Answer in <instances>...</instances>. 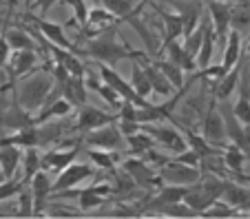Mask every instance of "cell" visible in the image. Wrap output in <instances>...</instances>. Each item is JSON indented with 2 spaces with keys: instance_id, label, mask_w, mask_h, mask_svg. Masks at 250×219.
<instances>
[{
  "instance_id": "4dcf8cb0",
  "label": "cell",
  "mask_w": 250,
  "mask_h": 219,
  "mask_svg": "<svg viewBox=\"0 0 250 219\" xmlns=\"http://www.w3.org/2000/svg\"><path fill=\"white\" fill-rule=\"evenodd\" d=\"M71 111H73V106H71L64 98H58V100H53V102H49V104L40 106L38 113H33V122H36V126H38V124L49 122V119L66 118Z\"/></svg>"
},
{
  "instance_id": "8d00e7d4",
  "label": "cell",
  "mask_w": 250,
  "mask_h": 219,
  "mask_svg": "<svg viewBox=\"0 0 250 219\" xmlns=\"http://www.w3.org/2000/svg\"><path fill=\"white\" fill-rule=\"evenodd\" d=\"M102 7L109 9L113 16H118L120 22L128 18V16H140L137 14V0H102Z\"/></svg>"
},
{
  "instance_id": "bcb514c9",
  "label": "cell",
  "mask_w": 250,
  "mask_h": 219,
  "mask_svg": "<svg viewBox=\"0 0 250 219\" xmlns=\"http://www.w3.org/2000/svg\"><path fill=\"white\" fill-rule=\"evenodd\" d=\"M18 217H33V195L31 188H22L18 193Z\"/></svg>"
},
{
  "instance_id": "8fae6325",
  "label": "cell",
  "mask_w": 250,
  "mask_h": 219,
  "mask_svg": "<svg viewBox=\"0 0 250 219\" xmlns=\"http://www.w3.org/2000/svg\"><path fill=\"white\" fill-rule=\"evenodd\" d=\"M204 9H206L208 18H210V22H212L215 40L226 42V36H228V31H230V14H232L230 2H222V0H204Z\"/></svg>"
},
{
  "instance_id": "83f0119b",
  "label": "cell",
  "mask_w": 250,
  "mask_h": 219,
  "mask_svg": "<svg viewBox=\"0 0 250 219\" xmlns=\"http://www.w3.org/2000/svg\"><path fill=\"white\" fill-rule=\"evenodd\" d=\"M20 159H22L20 146H14V144H0V173H2L5 179L16 177L18 166H20Z\"/></svg>"
},
{
  "instance_id": "e0dca14e",
  "label": "cell",
  "mask_w": 250,
  "mask_h": 219,
  "mask_svg": "<svg viewBox=\"0 0 250 219\" xmlns=\"http://www.w3.org/2000/svg\"><path fill=\"white\" fill-rule=\"evenodd\" d=\"M222 199L226 204H230L232 208H237L241 215L250 213V184L246 186L239 179H226L224 177V188H222Z\"/></svg>"
},
{
  "instance_id": "30bf717a",
  "label": "cell",
  "mask_w": 250,
  "mask_h": 219,
  "mask_svg": "<svg viewBox=\"0 0 250 219\" xmlns=\"http://www.w3.org/2000/svg\"><path fill=\"white\" fill-rule=\"evenodd\" d=\"M36 64H38V56H36V51H27V49H20V51H14L9 56V60H7V76H9V82H7L5 86H0V93H5L7 89H14V82L18 80V78H24L29 76V73L36 69Z\"/></svg>"
},
{
  "instance_id": "11a10c76",
  "label": "cell",
  "mask_w": 250,
  "mask_h": 219,
  "mask_svg": "<svg viewBox=\"0 0 250 219\" xmlns=\"http://www.w3.org/2000/svg\"><path fill=\"white\" fill-rule=\"evenodd\" d=\"M244 56L250 60V40H248V44H246V53H244Z\"/></svg>"
},
{
  "instance_id": "f1b7e54d",
  "label": "cell",
  "mask_w": 250,
  "mask_h": 219,
  "mask_svg": "<svg viewBox=\"0 0 250 219\" xmlns=\"http://www.w3.org/2000/svg\"><path fill=\"white\" fill-rule=\"evenodd\" d=\"M153 7H155L157 16H160L162 24H164V42H170V40H180L182 36H184V27H182V18L177 14H173V11H166L162 5H157V2H153Z\"/></svg>"
},
{
  "instance_id": "681fc988",
  "label": "cell",
  "mask_w": 250,
  "mask_h": 219,
  "mask_svg": "<svg viewBox=\"0 0 250 219\" xmlns=\"http://www.w3.org/2000/svg\"><path fill=\"white\" fill-rule=\"evenodd\" d=\"M118 129H120V133H122L124 138H128V135L137 133V131L142 129V124L133 122V119H118Z\"/></svg>"
},
{
  "instance_id": "d6986e66",
  "label": "cell",
  "mask_w": 250,
  "mask_h": 219,
  "mask_svg": "<svg viewBox=\"0 0 250 219\" xmlns=\"http://www.w3.org/2000/svg\"><path fill=\"white\" fill-rule=\"evenodd\" d=\"M118 115L113 113H106V111L98 109V106H91V104H82L80 111H78V122H76V131H93L98 126H104L109 122H115Z\"/></svg>"
},
{
  "instance_id": "836d02e7",
  "label": "cell",
  "mask_w": 250,
  "mask_h": 219,
  "mask_svg": "<svg viewBox=\"0 0 250 219\" xmlns=\"http://www.w3.org/2000/svg\"><path fill=\"white\" fill-rule=\"evenodd\" d=\"M0 144H14L20 148L38 146V126H24V129L14 131L7 138H0Z\"/></svg>"
},
{
  "instance_id": "3957f363",
  "label": "cell",
  "mask_w": 250,
  "mask_h": 219,
  "mask_svg": "<svg viewBox=\"0 0 250 219\" xmlns=\"http://www.w3.org/2000/svg\"><path fill=\"white\" fill-rule=\"evenodd\" d=\"M222 188H224V177L210 175V173H202L199 179L186 188L184 201L202 215L215 199H222Z\"/></svg>"
},
{
  "instance_id": "484cf974",
  "label": "cell",
  "mask_w": 250,
  "mask_h": 219,
  "mask_svg": "<svg viewBox=\"0 0 250 219\" xmlns=\"http://www.w3.org/2000/svg\"><path fill=\"white\" fill-rule=\"evenodd\" d=\"M162 47H164V51H166V60H170L173 64H177V67H180L182 71L193 73L195 69H197V60H195V58L190 56V53L186 51L184 47H182L180 40L162 42Z\"/></svg>"
},
{
  "instance_id": "d6a6232c",
  "label": "cell",
  "mask_w": 250,
  "mask_h": 219,
  "mask_svg": "<svg viewBox=\"0 0 250 219\" xmlns=\"http://www.w3.org/2000/svg\"><path fill=\"white\" fill-rule=\"evenodd\" d=\"M215 31H212V22L206 14V27H204V38H202V44H199V51H197V69H204L210 64L212 56H215Z\"/></svg>"
},
{
  "instance_id": "6da1fadb",
  "label": "cell",
  "mask_w": 250,
  "mask_h": 219,
  "mask_svg": "<svg viewBox=\"0 0 250 219\" xmlns=\"http://www.w3.org/2000/svg\"><path fill=\"white\" fill-rule=\"evenodd\" d=\"M82 53L93 58V60H98L100 64H109V67H115V64L122 60H144V58H148L146 51L133 49L128 42L120 40L118 24L100 31L98 36H93V38L86 42Z\"/></svg>"
},
{
  "instance_id": "7bdbcfd3",
  "label": "cell",
  "mask_w": 250,
  "mask_h": 219,
  "mask_svg": "<svg viewBox=\"0 0 250 219\" xmlns=\"http://www.w3.org/2000/svg\"><path fill=\"white\" fill-rule=\"evenodd\" d=\"M239 215H241L239 210L232 208V206L226 204L224 199H215L202 215H199V217H222V219H226V217H239Z\"/></svg>"
},
{
  "instance_id": "ee69618b",
  "label": "cell",
  "mask_w": 250,
  "mask_h": 219,
  "mask_svg": "<svg viewBox=\"0 0 250 219\" xmlns=\"http://www.w3.org/2000/svg\"><path fill=\"white\" fill-rule=\"evenodd\" d=\"M22 188H24L22 179H16V177H11V179H2L0 181V201H7V199H11V197H16Z\"/></svg>"
},
{
  "instance_id": "9c48e42d",
  "label": "cell",
  "mask_w": 250,
  "mask_h": 219,
  "mask_svg": "<svg viewBox=\"0 0 250 219\" xmlns=\"http://www.w3.org/2000/svg\"><path fill=\"white\" fill-rule=\"evenodd\" d=\"M78 151H80V144H73V142L49 148L47 153H40V168L47 173H60L71 162H76Z\"/></svg>"
},
{
  "instance_id": "ba28073f",
  "label": "cell",
  "mask_w": 250,
  "mask_h": 219,
  "mask_svg": "<svg viewBox=\"0 0 250 219\" xmlns=\"http://www.w3.org/2000/svg\"><path fill=\"white\" fill-rule=\"evenodd\" d=\"M124 173L135 181V186H142V188H148V191H155L157 186H162V179L157 175V168L151 166L148 162H144V158H133L124 159Z\"/></svg>"
},
{
  "instance_id": "8992f818",
  "label": "cell",
  "mask_w": 250,
  "mask_h": 219,
  "mask_svg": "<svg viewBox=\"0 0 250 219\" xmlns=\"http://www.w3.org/2000/svg\"><path fill=\"white\" fill-rule=\"evenodd\" d=\"M142 131L151 135L157 146L166 148V151H170V153H180V151H184V148H188V144L182 138V131L177 129V126H168V124L155 122V124H142Z\"/></svg>"
},
{
  "instance_id": "db71d44e",
  "label": "cell",
  "mask_w": 250,
  "mask_h": 219,
  "mask_svg": "<svg viewBox=\"0 0 250 219\" xmlns=\"http://www.w3.org/2000/svg\"><path fill=\"white\" fill-rule=\"evenodd\" d=\"M235 179H239V181H244V184H250V175H246V173H235Z\"/></svg>"
},
{
  "instance_id": "4fadbf2b",
  "label": "cell",
  "mask_w": 250,
  "mask_h": 219,
  "mask_svg": "<svg viewBox=\"0 0 250 219\" xmlns=\"http://www.w3.org/2000/svg\"><path fill=\"white\" fill-rule=\"evenodd\" d=\"M29 22L33 24V27L38 29V34L42 36L44 40H49L51 44H56V47H62V49H69V51L78 53L76 44L69 40V36H66L64 27H60V24L51 22V20H44L42 16H27Z\"/></svg>"
},
{
  "instance_id": "7dc6e473",
  "label": "cell",
  "mask_w": 250,
  "mask_h": 219,
  "mask_svg": "<svg viewBox=\"0 0 250 219\" xmlns=\"http://www.w3.org/2000/svg\"><path fill=\"white\" fill-rule=\"evenodd\" d=\"M60 2H64L66 7H71V9H73V16H76V22L80 24V27H84L86 18H89V5H86L84 0H60Z\"/></svg>"
},
{
  "instance_id": "d590c367",
  "label": "cell",
  "mask_w": 250,
  "mask_h": 219,
  "mask_svg": "<svg viewBox=\"0 0 250 219\" xmlns=\"http://www.w3.org/2000/svg\"><path fill=\"white\" fill-rule=\"evenodd\" d=\"M89 159L98 168H102V171L115 173V166H118V162H120V155H118V151H104V148L89 146Z\"/></svg>"
},
{
  "instance_id": "2e32d148",
  "label": "cell",
  "mask_w": 250,
  "mask_h": 219,
  "mask_svg": "<svg viewBox=\"0 0 250 219\" xmlns=\"http://www.w3.org/2000/svg\"><path fill=\"white\" fill-rule=\"evenodd\" d=\"M100 78H102V82H106L109 86H113V89L120 93L122 100L133 102L135 106H144L148 102V100H144L142 96H137L135 89L131 86V82H126L113 67H109V64H100Z\"/></svg>"
},
{
  "instance_id": "6f0895ef",
  "label": "cell",
  "mask_w": 250,
  "mask_h": 219,
  "mask_svg": "<svg viewBox=\"0 0 250 219\" xmlns=\"http://www.w3.org/2000/svg\"><path fill=\"white\" fill-rule=\"evenodd\" d=\"M222 2H230V0H222Z\"/></svg>"
},
{
  "instance_id": "9f6ffc18",
  "label": "cell",
  "mask_w": 250,
  "mask_h": 219,
  "mask_svg": "<svg viewBox=\"0 0 250 219\" xmlns=\"http://www.w3.org/2000/svg\"><path fill=\"white\" fill-rule=\"evenodd\" d=\"M2 179H5V177H2V173H0V181H2Z\"/></svg>"
},
{
  "instance_id": "277c9868",
  "label": "cell",
  "mask_w": 250,
  "mask_h": 219,
  "mask_svg": "<svg viewBox=\"0 0 250 219\" xmlns=\"http://www.w3.org/2000/svg\"><path fill=\"white\" fill-rule=\"evenodd\" d=\"M162 184H177V186H190L199 179L202 171L199 166H188L184 162H177L175 158H168L162 166H157Z\"/></svg>"
},
{
  "instance_id": "4316f807",
  "label": "cell",
  "mask_w": 250,
  "mask_h": 219,
  "mask_svg": "<svg viewBox=\"0 0 250 219\" xmlns=\"http://www.w3.org/2000/svg\"><path fill=\"white\" fill-rule=\"evenodd\" d=\"M5 40L11 47V51H20V49H27V51H40L38 40L31 36V29L24 27H9L5 31Z\"/></svg>"
},
{
  "instance_id": "cb8c5ba5",
  "label": "cell",
  "mask_w": 250,
  "mask_h": 219,
  "mask_svg": "<svg viewBox=\"0 0 250 219\" xmlns=\"http://www.w3.org/2000/svg\"><path fill=\"white\" fill-rule=\"evenodd\" d=\"M69 131H76V126H69L66 122H62V118H58L56 122L49 119V122L38 124V146H42V144L62 142Z\"/></svg>"
},
{
  "instance_id": "f6af8a7d",
  "label": "cell",
  "mask_w": 250,
  "mask_h": 219,
  "mask_svg": "<svg viewBox=\"0 0 250 219\" xmlns=\"http://www.w3.org/2000/svg\"><path fill=\"white\" fill-rule=\"evenodd\" d=\"M95 93H98V96L102 98V100L106 102L109 106H113L115 111H118V109H120V104H122V98H120V93L113 89V86L106 84V82H102V84H100L98 89H95Z\"/></svg>"
},
{
  "instance_id": "9a60e30c",
  "label": "cell",
  "mask_w": 250,
  "mask_h": 219,
  "mask_svg": "<svg viewBox=\"0 0 250 219\" xmlns=\"http://www.w3.org/2000/svg\"><path fill=\"white\" fill-rule=\"evenodd\" d=\"M91 175H93V166H91V164L71 162L69 166H64L60 173H58V179L53 181V193L76 188V186H80L84 179H89ZM53 193H51V195H53Z\"/></svg>"
},
{
  "instance_id": "5b68a950",
  "label": "cell",
  "mask_w": 250,
  "mask_h": 219,
  "mask_svg": "<svg viewBox=\"0 0 250 219\" xmlns=\"http://www.w3.org/2000/svg\"><path fill=\"white\" fill-rule=\"evenodd\" d=\"M202 135L217 148H224L228 142V135H226V124H224L222 118V111H219L217 102L212 98L208 102V109L204 111V118H202Z\"/></svg>"
},
{
  "instance_id": "b9f144b4",
  "label": "cell",
  "mask_w": 250,
  "mask_h": 219,
  "mask_svg": "<svg viewBox=\"0 0 250 219\" xmlns=\"http://www.w3.org/2000/svg\"><path fill=\"white\" fill-rule=\"evenodd\" d=\"M155 215H162V217H180V219H186V217H199V213L195 208H190L184 199L182 201H175V204H168L164 208H160Z\"/></svg>"
},
{
  "instance_id": "ffe728a7",
  "label": "cell",
  "mask_w": 250,
  "mask_h": 219,
  "mask_svg": "<svg viewBox=\"0 0 250 219\" xmlns=\"http://www.w3.org/2000/svg\"><path fill=\"white\" fill-rule=\"evenodd\" d=\"M237 102L232 104V113L239 119L241 124H250V69H248V60H246L244 69H241L239 82H237Z\"/></svg>"
},
{
  "instance_id": "ac0fdd59",
  "label": "cell",
  "mask_w": 250,
  "mask_h": 219,
  "mask_svg": "<svg viewBox=\"0 0 250 219\" xmlns=\"http://www.w3.org/2000/svg\"><path fill=\"white\" fill-rule=\"evenodd\" d=\"M31 195H33V215H44V208H47V201L53 193V181L49 177L47 171L40 168L36 175L31 177Z\"/></svg>"
},
{
  "instance_id": "f5cc1de1",
  "label": "cell",
  "mask_w": 250,
  "mask_h": 219,
  "mask_svg": "<svg viewBox=\"0 0 250 219\" xmlns=\"http://www.w3.org/2000/svg\"><path fill=\"white\" fill-rule=\"evenodd\" d=\"M244 144H246V153L250 155V124H244Z\"/></svg>"
},
{
  "instance_id": "f35d334b",
  "label": "cell",
  "mask_w": 250,
  "mask_h": 219,
  "mask_svg": "<svg viewBox=\"0 0 250 219\" xmlns=\"http://www.w3.org/2000/svg\"><path fill=\"white\" fill-rule=\"evenodd\" d=\"M153 64H155V67L164 73V78L170 82V84H173V89H182V86L186 84V82H184V71H182L177 64H173L170 60H166V58H164V60H153Z\"/></svg>"
},
{
  "instance_id": "680465c9",
  "label": "cell",
  "mask_w": 250,
  "mask_h": 219,
  "mask_svg": "<svg viewBox=\"0 0 250 219\" xmlns=\"http://www.w3.org/2000/svg\"><path fill=\"white\" fill-rule=\"evenodd\" d=\"M248 159H250V155H248Z\"/></svg>"
},
{
  "instance_id": "f907efd6",
  "label": "cell",
  "mask_w": 250,
  "mask_h": 219,
  "mask_svg": "<svg viewBox=\"0 0 250 219\" xmlns=\"http://www.w3.org/2000/svg\"><path fill=\"white\" fill-rule=\"evenodd\" d=\"M9 56H11V47H9V44H7L5 36H0V73L5 71V67H7V60H9Z\"/></svg>"
},
{
  "instance_id": "816d5d0a",
  "label": "cell",
  "mask_w": 250,
  "mask_h": 219,
  "mask_svg": "<svg viewBox=\"0 0 250 219\" xmlns=\"http://www.w3.org/2000/svg\"><path fill=\"white\" fill-rule=\"evenodd\" d=\"M38 2V9H40V16L49 14V9H51L53 5H56V0H36Z\"/></svg>"
},
{
  "instance_id": "7c38bea8",
  "label": "cell",
  "mask_w": 250,
  "mask_h": 219,
  "mask_svg": "<svg viewBox=\"0 0 250 219\" xmlns=\"http://www.w3.org/2000/svg\"><path fill=\"white\" fill-rule=\"evenodd\" d=\"M84 142L93 148H104V151H120L124 146V135L120 133L118 124L109 122L104 126H98L93 131H86Z\"/></svg>"
},
{
  "instance_id": "60d3db41",
  "label": "cell",
  "mask_w": 250,
  "mask_h": 219,
  "mask_svg": "<svg viewBox=\"0 0 250 219\" xmlns=\"http://www.w3.org/2000/svg\"><path fill=\"white\" fill-rule=\"evenodd\" d=\"M126 146H128V153H131V155H144L148 148L155 146V142H153L151 135L144 133V131L140 129L137 133H133L126 138Z\"/></svg>"
},
{
  "instance_id": "1f68e13d",
  "label": "cell",
  "mask_w": 250,
  "mask_h": 219,
  "mask_svg": "<svg viewBox=\"0 0 250 219\" xmlns=\"http://www.w3.org/2000/svg\"><path fill=\"white\" fill-rule=\"evenodd\" d=\"M142 69H144V73H146V78H148V84H151V89L155 91L157 96L168 98L170 93L175 91L173 84H170V82L164 78V73H162L160 69L153 64V62H148V58H144V64H142Z\"/></svg>"
},
{
  "instance_id": "52a82bcc",
  "label": "cell",
  "mask_w": 250,
  "mask_h": 219,
  "mask_svg": "<svg viewBox=\"0 0 250 219\" xmlns=\"http://www.w3.org/2000/svg\"><path fill=\"white\" fill-rule=\"evenodd\" d=\"M113 193V186L111 184H93L89 188H82V191H60L53 193L56 197H78V208L80 210H93L100 208L109 201V195Z\"/></svg>"
},
{
  "instance_id": "ab89813d",
  "label": "cell",
  "mask_w": 250,
  "mask_h": 219,
  "mask_svg": "<svg viewBox=\"0 0 250 219\" xmlns=\"http://www.w3.org/2000/svg\"><path fill=\"white\" fill-rule=\"evenodd\" d=\"M131 86L135 89V93L137 96H142L144 100H146L148 96L153 93V89H151V84H148V78H146V73H144V69H142V64H137V62H133L131 64Z\"/></svg>"
},
{
  "instance_id": "5bb4252c",
  "label": "cell",
  "mask_w": 250,
  "mask_h": 219,
  "mask_svg": "<svg viewBox=\"0 0 250 219\" xmlns=\"http://www.w3.org/2000/svg\"><path fill=\"white\" fill-rule=\"evenodd\" d=\"M162 2L170 5L175 11H177V16L182 18L184 36H188L190 31L197 27L202 16H204V11H206L204 9V0H162ZM184 36H182V38H184Z\"/></svg>"
},
{
  "instance_id": "7a4b0ae2",
  "label": "cell",
  "mask_w": 250,
  "mask_h": 219,
  "mask_svg": "<svg viewBox=\"0 0 250 219\" xmlns=\"http://www.w3.org/2000/svg\"><path fill=\"white\" fill-rule=\"evenodd\" d=\"M51 86H53V76L49 71H36V73L31 71V76L24 78L18 89L14 86V93H16L18 104L27 113L33 115V113H38L40 106L44 104Z\"/></svg>"
},
{
  "instance_id": "e575fe53",
  "label": "cell",
  "mask_w": 250,
  "mask_h": 219,
  "mask_svg": "<svg viewBox=\"0 0 250 219\" xmlns=\"http://www.w3.org/2000/svg\"><path fill=\"white\" fill-rule=\"evenodd\" d=\"M222 158H224V164H226L230 175L244 173V164H246V159H248V155H246V151H241L237 144H232V142L226 144L222 151Z\"/></svg>"
},
{
  "instance_id": "f546056e",
  "label": "cell",
  "mask_w": 250,
  "mask_h": 219,
  "mask_svg": "<svg viewBox=\"0 0 250 219\" xmlns=\"http://www.w3.org/2000/svg\"><path fill=\"white\" fill-rule=\"evenodd\" d=\"M241 53H244V49H241V34L237 29H232V31H228L226 44H224V58H222L224 71H230L235 67L237 62L241 60Z\"/></svg>"
},
{
  "instance_id": "74e56055",
  "label": "cell",
  "mask_w": 250,
  "mask_h": 219,
  "mask_svg": "<svg viewBox=\"0 0 250 219\" xmlns=\"http://www.w3.org/2000/svg\"><path fill=\"white\" fill-rule=\"evenodd\" d=\"M40 171V151L38 146H29L24 148V155H22V181L29 184L31 177Z\"/></svg>"
},
{
  "instance_id": "c3c4849f",
  "label": "cell",
  "mask_w": 250,
  "mask_h": 219,
  "mask_svg": "<svg viewBox=\"0 0 250 219\" xmlns=\"http://www.w3.org/2000/svg\"><path fill=\"white\" fill-rule=\"evenodd\" d=\"M177 162H184V164H188V166H199V155L193 151V148H184V151H180V153H175L173 155Z\"/></svg>"
},
{
  "instance_id": "7402d4cb",
  "label": "cell",
  "mask_w": 250,
  "mask_h": 219,
  "mask_svg": "<svg viewBox=\"0 0 250 219\" xmlns=\"http://www.w3.org/2000/svg\"><path fill=\"white\" fill-rule=\"evenodd\" d=\"M246 60H248V58H246L244 53H241V60L237 62V64L230 69V71H226L217 82H215V84H212V89H215V100H217V102H222V100H230L232 91L237 89V82H239L241 69H244Z\"/></svg>"
},
{
  "instance_id": "d4e9b609",
  "label": "cell",
  "mask_w": 250,
  "mask_h": 219,
  "mask_svg": "<svg viewBox=\"0 0 250 219\" xmlns=\"http://www.w3.org/2000/svg\"><path fill=\"white\" fill-rule=\"evenodd\" d=\"M86 93H89V89L84 84V76H69L62 84V98L73 109H80L82 104H86Z\"/></svg>"
},
{
  "instance_id": "44dd1931",
  "label": "cell",
  "mask_w": 250,
  "mask_h": 219,
  "mask_svg": "<svg viewBox=\"0 0 250 219\" xmlns=\"http://www.w3.org/2000/svg\"><path fill=\"white\" fill-rule=\"evenodd\" d=\"M0 126H2V129H11V131L24 129V126H36L33 115L27 113V111L18 104L16 93H14V100L9 102V106H7L5 111H0Z\"/></svg>"
},
{
  "instance_id": "603a6c76",
  "label": "cell",
  "mask_w": 250,
  "mask_h": 219,
  "mask_svg": "<svg viewBox=\"0 0 250 219\" xmlns=\"http://www.w3.org/2000/svg\"><path fill=\"white\" fill-rule=\"evenodd\" d=\"M115 24H120L118 16H113L109 9H104V7H95V9L89 11V18H86V24L82 27V31H84V36H98L100 31L115 27Z\"/></svg>"
}]
</instances>
